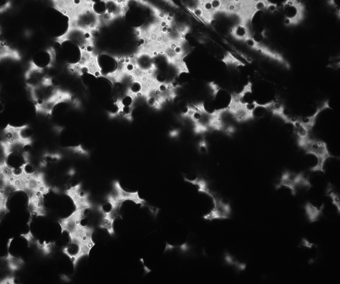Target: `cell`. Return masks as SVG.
I'll return each instance as SVG.
<instances>
[{
	"mask_svg": "<svg viewBox=\"0 0 340 284\" xmlns=\"http://www.w3.org/2000/svg\"><path fill=\"white\" fill-rule=\"evenodd\" d=\"M127 68L129 71H132L134 69V66L130 64L128 65Z\"/></svg>",
	"mask_w": 340,
	"mask_h": 284,
	"instance_id": "cell-40",
	"label": "cell"
},
{
	"mask_svg": "<svg viewBox=\"0 0 340 284\" xmlns=\"http://www.w3.org/2000/svg\"><path fill=\"white\" fill-rule=\"evenodd\" d=\"M174 248L175 246H174L168 243H166V248L164 250V253L166 251L173 249Z\"/></svg>",
	"mask_w": 340,
	"mask_h": 284,
	"instance_id": "cell-37",
	"label": "cell"
},
{
	"mask_svg": "<svg viewBox=\"0 0 340 284\" xmlns=\"http://www.w3.org/2000/svg\"><path fill=\"white\" fill-rule=\"evenodd\" d=\"M293 180L294 185L297 188L298 187H302L308 190L312 187L309 179L306 177L303 172L297 174H294Z\"/></svg>",
	"mask_w": 340,
	"mask_h": 284,
	"instance_id": "cell-15",
	"label": "cell"
},
{
	"mask_svg": "<svg viewBox=\"0 0 340 284\" xmlns=\"http://www.w3.org/2000/svg\"><path fill=\"white\" fill-rule=\"evenodd\" d=\"M155 80L159 84L166 83L168 80L167 75L163 72H159L155 75Z\"/></svg>",
	"mask_w": 340,
	"mask_h": 284,
	"instance_id": "cell-21",
	"label": "cell"
},
{
	"mask_svg": "<svg viewBox=\"0 0 340 284\" xmlns=\"http://www.w3.org/2000/svg\"><path fill=\"white\" fill-rule=\"evenodd\" d=\"M168 86L166 83L159 84L158 90L161 93H164L167 91L168 90Z\"/></svg>",
	"mask_w": 340,
	"mask_h": 284,
	"instance_id": "cell-32",
	"label": "cell"
},
{
	"mask_svg": "<svg viewBox=\"0 0 340 284\" xmlns=\"http://www.w3.org/2000/svg\"><path fill=\"white\" fill-rule=\"evenodd\" d=\"M180 108L181 113L183 116H188L191 108L188 106V105L184 103H182L181 105Z\"/></svg>",
	"mask_w": 340,
	"mask_h": 284,
	"instance_id": "cell-27",
	"label": "cell"
},
{
	"mask_svg": "<svg viewBox=\"0 0 340 284\" xmlns=\"http://www.w3.org/2000/svg\"><path fill=\"white\" fill-rule=\"evenodd\" d=\"M301 244L305 248L310 249L312 248L314 246V244L311 243L309 241L306 239H303L302 240Z\"/></svg>",
	"mask_w": 340,
	"mask_h": 284,
	"instance_id": "cell-31",
	"label": "cell"
},
{
	"mask_svg": "<svg viewBox=\"0 0 340 284\" xmlns=\"http://www.w3.org/2000/svg\"><path fill=\"white\" fill-rule=\"evenodd\" d=\"M180 133V131L178 129H173L170 130L169 132V135L172 137H177Z\"/></svg>",
	"mask_w": 340,
	"mask_h": 284,
	"instance_id": "cell-34",
	"label": "cell"
},
{
	"mask_svg": "<svg viewBox=\"0 0 340 284\" xmlns=\"http://www.w3.org/2000/svg\"><path fill=\"white\" fill-rule=\"evenodd\" d=\"M293 175L289 171H284L282 174L278 182L275 186L276 190H278L283 187H285L290 189L292 195H296L297 188L294 182Z\"/></svg>",
	"mask_w": 340,
	"mask_h": 284,
	"instance_id": "cell-11",
	"label": "cell"
},
{
	"mask_svg": "<svg viewBox=\"0 0 340 284\" xmlns=\"http://www.w3.org/2000/svg\"><path fill=\"white\" fill-rule=\"evenodd\" d=\"M21 57L18 51L10 48L3 41H1L0 44V59L1 62L3 60H11L14 61H18L21 60Z\"/></svg>",
	"mask_w": 340,
	"mask_h": 284,
	"instance_id": "cell-13",
	"label": "cell"
},
{
	"mask_svg": "<svg viewBox=\"0 0 340 284\" xmlns=\"http://www.w3.org/2000/svg\"><path fill=\"white\" fill-rule=\"evenodd\" d=\"M133 102L134 100L132 97L130 95H127L122 98L121 103L123 106L132 107Z\"/></svg>",
	"mask_w": 340,
	"mask_h": 284,
	"instance_id": "cell-23",
	"label": "cell"
},
{
	"mask_svg": "<svg viewBox=\"0 0 340 284\" xmlns=\"http://www.w3.org/2000/svg\"><path fill=\"white\" fill-rule=\"evenodd\" d=\"M283 4L285 18L289 20L290 25L299 23L303 18L304 7L300 2L288 1Z\"/></svg>",
	"mask_w": 340,
	"mask_h": 284,
	"instance_id": "cell-5",
	"label": "cell"
},
{
	"mask_svg": "<svg viewBox=\"0 0 340 284\" xmlns=\"http://www.w3.org/2000/svg\"><path fill=\"white\" fill-rule=\"evenodd\" d=\"M199 149L202 153H206L207 151L206 142L204 139L201 140L199 143Z\"/></svg>",
	"mask_w": 340,
	"mask_h": 284,
	"instance_id": "cell-29",
	"label": "cell"
},
{
	"mask_svg": "<svg viewBox=\"0 0 340 284\" xmlns=\"http://www.w3.org/2000/svg\"><path fill=\"white\" fill-rule=\"evenodd\" d=\"M180 248L183 251H187L189 248V246L187 243H186L180 245Z\"/></svg>",
	"mask_w": 340,
	"mask_h": 284,
	"instance_id": "cell-38",
	"label": "cell"
},
{
	"mask_svg": "<svg viewBox=\"0 0 340 284\" xmlns=\"http://www.w3.org/2000/svg\"><path fill=\"white\" fill-rule=\"evenodd\" d=\"M50 189V187L47 185L44 181L40 184L36 192H38L41 195L43 196L44 195L49 192Z\"/></svg>",
	"mask_w": 340,
	"mask_h": 284,
	"instance_id": "cell-22",
	"label": "cell"
},
{
	"mask_svg": "<svg viewBox=\"0 0 340 284\" xmlns=\"http://www.w3.org/2000/svg\"><path fill=\"white\" fill-rule=\"evenodd\" d=\"M142 89V83L139 81L132 82L129 87V90L132 94H137L140 93Z\"/></svg>",
	"mask_w": 340,
	"mask_h": 284,
	"instance_id": "cell-18",
	"label": "cell"
},
{
	"mask_svg": "<svg viewBox=\"0 0 340 284\" xmlns=\"http://www.w3.org/2000/svg\"><path fill=\"white\" fill-rule=\"evenodd\" d=\"M231 213L230 205L222 200L212 207L208 213L204 215L203 218L207 220L224 219L229 218Z\"/></svg>",
	"mask_w": 340,
	"mask_h": 284,
	"instance_id": "cell-8",
	"label": "cell"
},
{
	"mask_svg": "<svg viewBox=\"0 0 340 284\" xmlns=\"http://www.w3.org/2000/svg\"><path fill=\"white\" fill-rule=\"evenodd\" d=\"M68 149L74 153L84 156H88L90 154V150L83 144H79L73 146L69 147Z\"/></svg>",
	"mask_w": 340,
	"mask_h": 284,
	"instance_id": "cell-17",
	"label": "cell"
},
{
	"mask_svg": "<svg viewBox=\"0 0 340 284\" xmlns=\"http://www.w3.org/2000/svg\"><path fill=\"white\" fill-rule=\"evenodd\" d=\"M98 209L102 216L99 224V227L106 229L110 235H114L115 234L114 223L117 218L110 211H105L102 206H99Z\"/></svg>",
	"mask_w": 340,
	"mask_h": 284,
	"instance_id": "cell-9",
	"label": "cell"
},
{
	"mask_svg": "<svg viewBox=\"0 0 340 284\" xmlns=\"http://www.w3.org/2000/svg\"><path fill=\"white\" fill-rule=\"evenodd\" d=\"M147 103L149 106L151 107H154L158 108L159 104L157 101L156 99L152 96L148 97L147 100Z\"/></svg>",
	"mask_w": 340,
	"mask_h": 284,
	"instance_id": "cell-28",
	"label": "cell"
},
{
	"mask_svg": "<svg viewBox=\"0 0 340 284\" xmlns=\"http://www.w3.org/2000/svg\"><path fill=\"white\" fill-rule=\"evenodd\" d=\"M236 36L239 38H243L246 35L247 30L245 27L242 26H239L235 31Z\"/></svg>",
	"mask_w": 340,
	"mask_h": 284,
	"instance_id": "cell-24",
	"label": "cell"
},
{
	"mask_svg": "<svg viewBox=\"0 0 340 284\" xmlns=\"http://www.w3.org/2000/svg\"><path fill=\"white\" fill-rule=\"evenodd\" d=\"M12 6V3L10 1L8 2L3 5L0 7V12L3 13L7 11Z\"/></svg>",
	"mask_w": 340,
	"mask_h": 284,
	"instance_id": "cell-30",
	"label": "cell"
},
{
	"mask_svg": "<svg viewBox=\"0 0 340 284\" xmlns=\"http://www.w3.org/2000/svg\"><path fill=\"white\" fill-rule=\"evenodd\" d=\"M8 197L5 194L0 193V209L1 212H8V209L7 206Z\"/></svg>",
	"mask_w": 340,
	"mask_h": 284,
	"instance_id": "cell-19",
	"label": "cell"
},
{
	"mask_svg": "<svg viewBox=\"0 0 340 284\" xmlns=\"http://www.w3.org/2000/svg\"><path fill=\"white\" fill-rule=\"evenodd\" d=\"M82 184L78 183L68 189L66 193L72 199L76 209L86 210L92 208V205L89 200V193L82 192Z\"/></svg>",
	"mask_w": 340,
	"mask_h": 284,
	"instance_id": "cell-4",
	"label": "cell"
},
{
	"mask_svg": "<svg viewBox=\"0 0 340 284\" xmlns=\"http://www.w3.org/2000/svg\"><path fill=\"white\" fill-rule=\"evenodd\" d=\"M212 8L214 9L218 8L221 6V2L219 1H214L211 2Z\"/></svg>",
	"mask_w": 340,
	"mask_h": 284,
	"instance_id": "cell-36",
	"label": "cell"
},
{
	"mask_svg": "<svg viewBox=\"0 0 340 284\" xmlns=\"http://www.w3.org/2000/svg\"><path fill=\"white\" fill-rule=\"evenodd\" d=\"M14 278L12 277H8L5 278L3 280L2 282H1V283H14Z\"/></svg>",
	"mask_w": 340,
	"mask_h": 284,
	"instance_id": "cell-35",
	"label": "cell"
},
{
	"mask_svg": "<svg viewBox=\"0 0 340 284\" xmlns=\"http://www.w3.org/2000/svg\"><path fill=\"white\" fill-rule=\"evenodd\" d=\"M149 209L152 214L153 215V216L155 218H156L158 214L159 211V209L156 207H155L151 206L148 207Z\"/></svg>",
	"mask_w": 340,
	"mask_h": 284,
	"instance_id": "cell-33",
	"label": "cell"
},
{
	"mask_svg": "<svg viewBox=\"0 0 340 284\" xmlns=\"http://www.w3.org/2000/svg\"><path fill=\"white\" fill-rule=\"evenodd\" d=\"M173 101L175 103H179L181 102L180 98L178 96H175L173 98Z\"/></svg>",
	"mask_w": 340,
	"mask_h": 284,
	"instance_id": "cell-39",
	"label": "cell"
},
{
	"mask_svg": "<svg viewBox=\"0 0 340 284\" xmlns=\"http://www.w3.org/2000/svg\"><path fill=\"white\" fill-rule=\"evenodd\" d=\"M44 68L37 65L33 60L30 61L24 77L28 89L43 84L48 76Z\"/></svg>",
	"mask_w": 340,
	"mask_h": 284,
	"instance_id": "cell-3",
	"label": "cell"
},
{
	"mask_svg": "<svg viewBox=\"0 0 340 284\" xmlns=\"http://www.w3.org/2000/svg\"><path fill=\"white\" fill-rule=\"evenodd\" d=\"M70 94L55 87L43 100L35 104L36 112L45 115H51L58 104L70 100Z\"/></svg>",
	"mask_w": 340,
	"mask_h": 284,
	"instance_id": "cell-2",
	"label": "cell"
},
{
	"mask_svg": "<svg viewBox=\"0 0 340 284\" xmlns=\"http://www.w3.org/2000/svg\"><path fill=\"white\" fill-rule=\"evenodd\" d=\"M326 196L330 198L333 205L337 209L338 213H340V201L339 195L335 189L332 183L328 184L326 189Z\"/></svg>",
	"mask_w": 340,
	"mask_h": 284,
	"instance_id": "cell-14",
	"label": "cell"
},
{
	"mask_svg": "<svg viewBox=\"0 0 340 284\" xmlns=\"http://www.w3.org/2000/svg\"><path fill=\"white\" fill-rule=\"evenodd\" d=\"M21 236L23 237L27 241L29 246H30L32 244L35 243L36 241L35 240L32 233L30 231H29L27 233L23 234H21Z\"/></svg>",
	"mask_w": 340,
	"mask_h": 284,
	"instance_id": "cell-25",
	"label": "cell"
},
{
	"mask_svg": "<svg viewBox=\"0 0 340 284\" xmlns=\"http://www.w3.org/2000/svg\"><path fill=\"white\" fill-rule=\"evenodd\" d=\"M143 113V110L140 107L132 108L131 114V119L139 117Z\"/></svg>",
	"mask_w": 340,
	"mask_h": 284,
	"instance_id": "cell-26",
	"label": "cell"
},
{
	"mask_svg": "<svg viewBox=\"0 0 340 284\" xmlns=\"http://www.w3.org/2000/svg\"><path fill=\"white\" fill-rule=\"evenodd\" d=\"M20 128L8 125L1 133V144L9 145L21 140L19 135Z\"/></svg>",
	"mask_w": 340,
	"mask_h": 284,
	"instance_id": "cell-10",
	"label": "cell"
},
{
	"mask_svg": "<svg viewBox=\"0 0 340 284\" xmlns=\"http://www.w3.org/2000/svg\"><path fill=\"white\" fill-rule=\"evenodd\" d=\"M208 86L211 91V94L212 98L215 99L221 91V88L214 82L209 83Z\"/></svg>",
	"mask_w": 340,
	"mask_h": 284,
	"instance_id": "cell-20",
	"label": "cell"
},
{
	"mask_svg": "<svg viewBox=\"0 0 340 284\" xmlns=\"http://www.w3.org/2000/svg\"><path fill=\"white\" fill-rule=\"evenodd\" d=\"M143 268H144V269L145 270V272H146V274H147V273H148L149 272H150L151 271V270L150 269H149V268H148L146 266L144 265V267H143Z\"/></svg>",
	"mask_w": 340,
	"mask_h": 284,
	"instance_id": "cell-41",
	"label": "cell"
},
{
	"mask_svg": "<svg viewBox=\"0 0 340 284\" xmlns=\"http://www.w3.org/2000/svg\"><path fill=\"white\" fill-rule=\"evenodd\" d=\"M299 146L304 150L306 154L312 155L317 157V164L311 167L310 171L325 172L324 167L326 161L329 158L334 157L329 152L326 143L322 140L309 137Z\"/></svg>",
	"mask_w": 340,
	"mask_h": 284,
	"instance_id": "cell-1",
	"label": "cell"
},
{
	"mask_svg": "<svg viewBox=\"0 0 340 284\" xmlns=\"http://www.w3.org/2000/svg\"><path fill=\"white\" fill-rule=\"evenodd\" d=\"M46 52L48 55L49 60L46 66L48 69L52 68L55 65L57 62V53L56 50L52 46L49 47L46 50Z\"/></svg>",
	"mask_w": 340,
	"mask_h": 284,
	"instance_id": "cell-16",
	"label": "cell"
},
{
	"mask_svg": "<svg viewBox=\"0 0 340 284\" xmlns=\"http://www.w3.org/2000/svg\"><path fill=\"white\" fill-rule=\"evenodd\" d=\"M85 210L76 209L67 218L58 221L61 226L62 233L66 231L68 234L75 230L82 220L85 218Z\"/></svg>",
	"mask_w": 340,
	"mask_h": 284,
	"instance_id": "cell-7",
	"label": "cell"
},
{
	"mask_svg": "<svg viewBox=\"0 0 340 284\" xmlns=\"http://www.w3.org/2000/svg\"><path fill=\"white\" fill-rule=\"evenodd\" d=\"M112 187V190L111 192L122 202L130 201L137 205H140L141 207L145 205L147 202L144 199L140 197L138 191L129 192L125 190L121 186L118 181H115L113 182Z\"/></svg>",
	"mask_w": 340,
	"mask_h": 284,
	"instance_id": "cell-6",
	"label": "cell"
},
{
	"mask_svg": "<svg viewBox=\"0 0 340 284\" xmlns=\"http://www.w3.org/2000/svg\"><path fill=\"white\" fill-rule=\"evenodd\" d=\"M325 204H322L319 208L310 202H307L304 205L303 208L308 221L311 223L316 222L322 214Z\"/></svg>",
	"mask_w": 340,
	"mask_h": 284,
	"instance_id": "cell-12",
	"label": "cell"
}]
</instances>
